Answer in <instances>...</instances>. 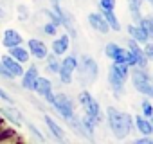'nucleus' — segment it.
<instances>
[{
	"mask_svg": "<svg viewBox=\"0 0 153 144\" xmlns=\"http://www.w3.org/2000/svg\"><path fill=\"white\" fill-rule=\"evenodd\" d=\"M9 56H13V58H15L16 61H20V63L29 61V50H27V49H24L22 45L11 47V49H9Z\"/></svg>",
	"mask_w": 153,
	"mask_h": 144,
	"instance_id": "a211bd4d",
	"label": "nucleus"
},
{
	"mask_svg": "<svg viewBox=\"0 0 153 144\" xmlns=\"http://www.w3.org/2000/svg\"><path fill=\"white\" fill-rule=\"evenodd\" d=\"M61 65H65V67H68L70 70H76V67H78V58H76L74 54H70V56H67V58H63V61H61Z\"/></svg>",
	"mask_w": 153,
	"mask_h": 144,
	"instance_id": "bb28decb",
	"label": "nucleus"
},
{
	"mask_svg": "<svg viewBox=\"0 0 153 144\" xmlns=\"http://www.w3.org/2000/svg\"><path fill=\"white\" fill-rule=\"evenodd\" d=\"M128 34L135 40V42H140V43H146L148 42V36H146V33L142 31V27L140 25H128Z\"/></svg>",
	"mask_w": 153,
	"mask_h": 144,
	"instance_id": "6ab92c4d",
	"label": "nucleus"
},
{
	"mask_svg": "<svg viewBox=\"0 0 153 144\" xmlns=\"http://www.w3.org/2000/svg\"><path fill=\"white\" fill-rule=\"evenodd\" d=\"M88 24L92 25V29H96L101 34H106L110 31V25H108L106 18L103 15H99V13H90L88 15Z\"/></svg>",
	"mask_w": 153,
	"mask_h": 144,
	"instance_id": "1a4fd4ad",
	"label": "nucleus"
},
{
	"mask_svg": "<svg viewBox=\"0 0 153 144\" xmlns=\"http://www.w3.org/2000/svg\"><path fill=\"white\" fill-rule=\"evenodd\" d=\"M144 54H146V58H149L153 61V43H146L144 45Z\"/></svg>",
	"mask_w": 153,
	"mask_h": 144,
	"instance_id": "2f4dec72",
	"label": "nucleus"
},
{
	"mask_svg": "<svg viewBox=\"0 0 153 144\" xmlns=\"http://www.w3.org/2000/svg\"><path fill=\"white\" fill-rule=\"evenodd\" d=\"M106 114H108V122H110V128H112L114 135H115L117 139H124V137L130 133L131 124H133L131 115L123 114V112H119V110L114 108V106H108Z\"/></svg>",
	"mask_w": 153,
	"mask_h": 144,
	"instance_id": "f257e3e1",
	"label": "nucleus"
},
{
	"mask_svg": "<svg viewBox=\"0 0 153 144\" xmlns=\"http://www.w3.org/2000/svg\"><path fill=\"white\" fill-rule=\"evenodd\" d=\"M148 119H149V122H151V128H153V114H151V115H149Z\"/></svg>",
	"mask_w": 153,
	"mask_h": 144,
	"instance_id": "f704fd0d",
	"label": "nucleus"
},
{
	"mask_svg": "<svg viewBox=\"0 0 153 144\" xmlns=\"http://www.w3.org/2000/svg\"><path fill=\"white\" fill-rule=\"evenodd\" d=\"M27 128H29V131H33V135H34V137H36L38 140H42V142L45 140V139H43V135H42V133L38 131V128H36L34 124H31V122H29V124H27Z\"/></svg>",
	"mask_w": 153,
	"mask_h": 144,
	"instance_id": "7c9ffc66",
	"label": "nucleus"
},
{
	"mask_svg": "<svg viewBox=\"0 0 153 144\" xmlns=\"http://www.w3.org/2000/svg\"><path fill=\"white\" fill-rule=\"evenodd\" d=\"M103 16L106 18V22H108L110 29H114V31H119V29H121V24H119L117 16L114 15V11H103Z\"/></svg>",
	"mask_w": 153,
	"mask_h": 144,
	"instance_id": "4be33fe9",
	"label": "nucleus"
},
{
	"mask_svg": "<svg viewBox=\"0 0 153 144\" xmlns=\"http://www.w3.org/2000/svg\"><path fill=\"white\" fill-rule=\"evenodd\" d=\"M2 16H4V9H2V7H0V18H2Z\"/></svg>",
	"mask_w": 153,
	"mask_h": 144,
	"instance_id": "c9c22d12",
	"label": "nucleus"
},
{
	"mask_svg": "<svg viewBox=\"0 0 153 144\" xmlns=\"http://www.w3.org/2000/svg\"><path fill=\"white\" fill-rule=\"evenodd\" d=\"M2 65H4V67L9 70V72H11V74H13L15 78L24 74L22 63H20V61H16V59H15L13 56H9V54H7V56H2Z\"/></svg>",
	"mask_w": 153,
	"mask_h": 144,
	"instance_id": "f8f14e48",
	"label": "nucleus"
},
{
	"mask_svg": "<svg viewBox=\"0 0 153 144\" xmlns=\"http://www.w3.org/2000/svg\"><path fill=\"white\" fill-rule=\"evenodd\" d=\"M148 2H149V4H151V6H153V0H148Z\"/></svg>",
	"mask_w": 153,
	"mask_h": 144,
	"instance_id": "e433bc0d",
	"label": "nucleus"
},
{
	"mask_svg": "<svg viewBox=\"0 0 153 144\" xmlns=\"http://www.w3.org/2000/svg\"><path fill=\"white\" fill-rule=\"evenodd\" d=\"M24 43V38L18 31L15 29H6L4 31V36H2V45L11 49V47H16V45H22Z\"/></svg>",
	"mask_w": 153,
	"mask_h": 144,
	"instance_id": "9d476101",
	"label": "nucleus"
},
{
	"mask_svg": "<svg viewBox=\"0 0 153 144\" xmlns=\"http://www.w3.org/2000/svg\"><path fill=\"white\" fill-rule=\"evenodd\" d=\"M78 68L79 72V81L87 87V85H92L97 78V63L94 58L90 56H81V59H78Z\"/></svg>",
	"mask_w": 153,
	"mask_h": 144,
	"instance_id": "f03ea898",
	"label": "nucleus"
},
{
	"mask_svg": "<svg viewBox=\"0 0 153 144\" xmlns=\"http://www.w3.org/2000/svg\"><path fill=\"white\" fill-rule=\"evenodd\" d=\"M128 76H130V70H128L126 63H119V61L112 63L110 72H108V81H110V87L115 90V94L123 92V87H124V81L128 79Z\"/></svg>",
	"mask_w": 153,
	"mask_h": 144,
	"instance_id": "7ed1b4c3",
	"label": "nucleus"
},
{
	"mask_svg": "<svg viewBox=\"0 0 153 144\" xmlns=\"http://www.w3.org/2000/svg\"><path fill=\"white\" fill-rule=\"evenodd\" d=\"M38 68L36 67H31L29 70H25L24 74H22V87L25 90H34L36 87V81H38Z\"/></svg>",
	"mask_w": 153,
	"mask_h": 144,
	"instance_id": "9b49d317",
	"label": "nucleus"
},
{
	"mask_svg": "<svg viewBox=\"0 0 153 144\" xmlns=\"http://www.w3.org/2000/svg\"><path fill=\"white\" fill-rule=\"evenodd\" d=\"M131 81H133V87H135L140 94H144V96H148V97L153 96V81L146 76V72H142V70H133V72H131Z\"/></svg>",
	"mask_w": 153,
	"mask_h": 144,
	"instance_id": "423d86ee",
	"label": "nucleus"
},
{
	"mask_svg": "<svg viewBox=\"0 0 153 144\" xmlns=\"http://www.w3.org/2000/svg\"><path fill=\"white\" fill-rule=\"evenodd\" d=\"M0 112H2L13 124H16V126H22V122H24V119H22V114L16 110V108H13V106H2L0 108Z\"/></svg>",
	"mask_w": 153,
	"mask_h": 144,
	"instance_id": "2eb2a0df",
	"label": "nucleus"
},
{
	"mask_svg": "<svg viewBox=\"0 0 153 144\" xmlns=\"http://www.w3.org/2000/svg\"><path fill=\"white\" fill-rule=\"evenodd\" d=\"M34 90H36L38 96L45 97V101L52 105V101H54V92H52V85H51V81H49L47 78H38Z\"/></svg>",
	"mask_w": 153,
	"mask_h": 144,
	"instance_id": "6e6552de",
	"label": "nucleus"
},
{
	"mask_svg": "<svg viewBox=\"0 0 153 144\" xmlns=\"http://www.w3.org/2000/svg\"><path fill=\"white\" fill-rule=\"evenodd\" d=\"M115 0H99V7L103 11H114L115 9Z\"/></svg>",
	"mask_w": 153,
	"mask_h": 144,
	"instance_id": "cd10ccee",
	"label": "nucleus"
},
{
	"mask_svg": "<svg viewBox=\"0 0 153 144\" xmlns=\"http://www.w3.org/2000/svg\"><path fill=\"white\" fill-rule=\"evenodd\" d=\"M140 4L142 0H128V6H130V11H131V16L139 22L142 16H140Z\"/></svg>",
	"mask_w": 153,
	"mask_h": 144,
	"instance_id": "5701e85b",
	"label": "nucleus"
},
{
	"mask_svg": "<svg viewBox=\"0 0 153 144\" xmlns=\"http://www.w3.org/2000/svg\"><path fill=\"white\" fill-rule=\"evenodd\" d=\"M67 49H68V36H67V34H61L59 38H56V40L52 42V52H54L56 56L65 54Z\"/></svg>",
	"mask_w": 153,
	"mask_h": 144,
	"instance_id": "f3484780",
	"label": "nucleus"
},
{
	"mask_svg": "<svg viewBox=\"0 0 153 144\" xmlns=\"http://www.w3.org/2000/svg\"><path fill=\"white\" fill-rule=\"evenodd\" d=\"M0 99H4V101H7V103H13V97H11L4 88H0Z\"/></svg>",
	"mask_w": 153,
	"mask_h": 144,
	"instance_id": "473e14b6",
	"label": "nucleus"
},
{
	"mask_svg": "<svg viewBox=\"0 0 153 144\" xmlns=\"http://www.w3.org/2000/svg\"><path fill=\"white\" fill-rule=\"evenodd\" d=\"M105 54L112 59V61H119V63H126L128 67L131 65H137V61H135V58H133V54L128 50V49H123V47H119L117 43H108L106 47H105Z\"/></svg>",
	"mask_w": 153,
	"mask_h": 144,
	"instance_id": "20e7f679",
	"label": "nucleus"
},
{
	"mask_svg": "<svg viewBox=\"0 0 153 144\" xmlns=\"http://www.w3.org/2000/svg\"><path fill=\"white\" fill-rule=\"evenodd\" d=\"M52 106L58 110L59 115H63L65 119H70L74 115V105L70 101L68 96L65 94H54V101H52Z\"/></svg>",
	"mask_w": 153,
	"mask_h": 144,
	"instance_id": "0eeeda50",
	"label": "nucleus"
},
{
	"mask_svg": "<svg viewBox=\"0 0 153 144\" xmlns=\"http://www.w3.org/2000/svg\"><path fill=\"white\" fill-rule=\"evenodd\" d=\"M45 59H47V67L51 68V72H54V74H58V70H59V58L56 56V54H52V56H45Z\"/></svg>",
	"mask_w": 153,
	"mask_h": 144,
	"instance_id": "393cba45",
	"label": "nucleus"
},
{
	"mask_svg": "<svg viewBox=\"0 0 153 144\" xmlns=\"http://www.w3.org/2000/svg\"><path fill=\"white\" fill-rule=\"evenodd\" d=\"M128 50L133 54V58H135V61H137V65H140V67H146V63H148V59H146V54H144V50L137 45V42L131 38L130 42H128Z\"/></svg>",
	"mask_w": 153,
	"mask_h": 144,
	"instance_id": "4468645a",
	"label": "nucleus"
},
{
	"mask_svg": "<svg viewBox=\"0 0 153 144\" xmlns=\"http://www.w3.org/2000/svg\"><path fill=\"white\" fill-rule=\"evenodd\" d=\"M135 124H137V130H139L142 135H151V133H153V128H151V122H149L148 117L139 115V117L135 119Z\"/></svg>",
	"mask_w": 153,
	"mask_h": 144,
	"instance_id": "aec40b11",
	"label": "nucleus"
},
{
	"mask_svg": "<svg viewBox=\"0 0 153 144\" xmlns=\"http://www.w3.org/2000/svg\"><path fill=\"white\" fill-rule=\"evenodd\" d=\"M140 108H142V114H144L146 117H149V115L153 114V106H151V103H149V101H146V99L140 103Z\"/></svg>",
	"mask_w": 153,
	"mask_h": 144,
	"instance_id": "c85d7f7f",
	"label": "nucleus"
},
{
	"mask_svg": "<svg viewBox=\"0 0 153 144\" xmlns=\"http://www.w3.org/2000/svg\"><path fill=\"white\" fill-rule=\"evenodd\" d=\"M43 121H45V124L49 126L51 133H52L58 140H63V142H65V131H63V128H61V126H59L54 119H51L49 115H45V117H43Z\"/></svg>",
	"mask_w": 153,
	"mask_h": 144,
	"instance_id": "dca6fc26",
	"label": "nucleus"
},
{
	"mask_svg": "<svg viewBox=\"0 0 153 144\" xmlns=\"http://www.w3.org/2000/svg\"><path fill=\"white\" fill-rule=\"evenodd\" d=\"M78 99H79L81 106L85 108L87 115H88L90 119H94V121H96V124H97V122H101V119H103V117H101V108H99L97 101L92 97V94H90L88 90H83V92H79Z\"/></svg>",
	"mask_w": 153,
	"mask_h": 144,
	"instance_id": "39448f33",
	"label": "nucleus"
},
{
	"mask_svg": "<svg viewBox=\"0 0 153 144\" xmlns=\"http://www.w3.org/2000/svg\"><path fill=\"white\" fill-rule=\"evenodd\" d=\"M139 25L142 27V31L146 33V36L153 40V16H149V18H140V20H139Z\"/></svg>",
	"mask_w": 153,
	"mask_h": 144,
	"instance_id": "412c9836",
	"label": "nucleus"
},
{
	"mask_svg": "<svg viewBox=\"0 0 153 144\" xmlns=\"http://www.w3.org/2000/svg\"><path fill=\"white\" fill-rule=\"evenodd\" d=\"M43 31H45V34H51V36H54V34H56V31H58V24H54V22H51V24H45V25H43Z\"/></svg>",
	"mask_w": 153,
	"mask_h": 144,
	"instance_id": "c756f323",
	"label": "nucleus"
},
{
	"mask_svg": "<svg viewBox=\"0 0 153 144\" xmlns=\"http://www.w3.org/2000/svg\"><path fill=\"white\" fill-rule=\"evenodd\" d=\"M72 74H74V70H70L68 67L65 65H59V70H58V76L63 83H70L72 81Z\"/></svg>",
	"mask_w": 153,
	"mask_h": 144,
	"instance_id": "b1692460",
	"label": "nucleus"
},
{
	"mask_svg": "<svg viewBox=\"0 0 153 144\" xmlns=\"http://www.w3.org/2000/svg\"><path fill=\"white\" fill-rule=\"evenodd\" d=\"M27 49H29V52H31L34 58H38V59H45V56H47V47H45V43L40 42V40H29V42H27Z\"/></svg>",
	"mask_w": 153,
	"mask_h": 144,
	"instance_id": "ddd939ff",
	"label": "nucleus"
},
{
	"mask_svg": "<svg viewBox=\"0 0 153 144\" xmlns=\"http://www.w3.org/2000/svg\"><path fill=\"white\" fill-rule=\"evenodd\" d=\"M81 126L87 130V133H88V135H92V133H94V128H96V121H94V119H90L88 115H85V117H83V121H81Z\"/></svg>",
	"mask_w": 153,
	"mask_h": 144,
	"instance_id": "a878e982",
	"label": "nucleus"
},
{
	"mask_svg": "<svg viewBox=\"0 0 153 144\" xmlns=\"http://www.w3.org/2000/svg\"><path fill=\"white\" fill-rule=\"evenodd\" d=\"M137 144H153V139H149V137L146 135V137L139 139V140H137Z\"/></svg>",
	"mask_w": 153,
	"mask_h": 144,
	"instance_id": "72a5a7b5",
	"label": "nucleus"
}]
</instances>
